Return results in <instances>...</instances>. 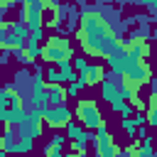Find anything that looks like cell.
I'll use <instances>...</instances> for the list:
<instances>
[{"mask_svg":"<svg viewBox=\"0 0 157 157\" xmlns=\"http://www.w3.org/2000/svg\"><path fill=\"white\" fill-rule=\"evenodd\" d=\"M2 128H5V125H2V120H0V130H2Z\"/></svg>","mask_w":157,"mask_h":157,"instance_id":"obj_32","label":"cell"},{"mask_svg":"<svg viewBox=\"0 0 157 157\" xmlns=\"http://www.w3.org/2000/svg\"><path fill=\"white\" fill-rule=\"evenodd\" d=\"M81 88H86L81 78L71 81V83H69V88H66V98H74V96H78V91H81Z\"/></svg>","mask_w":157,"mask_h":157,"instance_id":"obj_22","label":"cell"},{"mask_svg":"<svg viewBox=\"0 0 157 157\" xmlns=\"http://www.w3.org/2000/svg\"><path fill=\"white\" fill-rule=\"evenodd\" d=\"M140 2H145V5H155V0H140Z\"/></svg>","mask_w":157,"mask_h":157,"instance_id":"obj_28","label":"cell"},{"mask_svg":"<svg viewBox=\"0 0 157 157\" xmlns=\"http://www.w3.org/2000/svg\"><path fill=\"white\" fill-rule=\"evenodd\" d=\"M61 147H64V137H61V135H54V137L44 145L42 152H44V157H56V155L61 152Z\"/></svg>","mask_w":157,"mask_h":157,"instance_id":"obj_18","label":"cell"},{"mask_svg":"<svg viewBox=\"0 0 157 157\" xmlns=\"http://www.w3.org/2000/svg\"><path fill=\"white\" fill-rule=\"evenodd\" d=\"M101 96H103V101H113L115 96H118V81H113L110 76H105L103 81H101Z\"/></svg>","mask_w":157,"mask_h":157,"instance_id":"obj_17","label":"cell"},{"mask_svg":"<svg viewBox=\"0 0 157 157\" xmlns=\"http://www.w3.org/2000/svg\"><path fill=\"white\" fill-rule=\"evenodd\" d=\"M96 157H120V147L115 145V140L110 137V132L105 135H96Z\"/></svg>","mask_w":157,"mask_h":157,"instance_id":"obj_10","label":"cell"},{"mask_svg":"<svg viewBox=\"0 0 157 157\" xmlns=\"http://www.w3.org/2000/svg\"><path fill=\"white\" fill-rule=\"evenodd\" d=\"M5 61H7V54H5V52H2V49H0V66H2V64H5Z\"/></svg>","mask_w":157,"mask_h":157,"instance_id":"obj_27","label":"cell"},{"mask_svg":"<svg viewBox=\"0 0 157 157\" xmlns=\"http://www.w3.org/2000/svg\"><path fill=\"white\" fill-rule=\"evenodd\" d=\"M17 132H15V128H10V125H5L2 130H0V147L10 155V152H15L17 150Z\"/></svg>","mask_w":157,"mask_h":157,"instance_id":"obj_14","label":"cell"},{"mask_svg":"<svg viewBox=\"0 0 157 157\" xmlns=\"http://www.w3.org/2000/svg\"><path fill=\"white\" fill-rule=\"evenodd\" d=\"M0 120H2V125L15 128V125H20V123L27 120V110H25V108H7V110L0 115Z\"/></svg>","mask_w":157,"mask_h":157,"instance_id":"obj_15","label":"cell"},{"mask_svg":"<svg viewBox=\"0 0 157 157\" xmlns=\"http://www.w3.org/2000/svg\"><path fill=\"white\" fill-rule=\"evenodd\" d=\"M88 140H93V135H91V132H86V130H83L78 137H74V140H71V142H74V145H71V147H74V152H86Z\"/></svg>","mask_w":157,"mask_h":157,"instance_id":"obj_21","label":"cell"},{"mask_svg":"<svg viewBox=\"0 0 157 157\" xmlns=\"http://www.w3.org/2000/svg\"><path fill=\"white\" fill-rule=\"evenodd\" d=\"M29 101L37 105H47V83L42 76V69H37V74L32 76V86H29Z\"/></svg>","mask_w":157,"mask_h":157,"instance_id":"obj_9","label":"cell"},{"mask_svg":"<svg viewBox=\"0 0 157 157\" xmlns=\"http://www.w3.org/2000/svg\"><path fill=\"white\" fill-rule=\"evenodd\" d=\"M15 5H22V0H0V15H5L10 7H15Z\"/></svg>","mask_w":157,"mask_h":157,"instance_id":"obj_25","label":"cell"},{"mask_svg":"<svg viewBox=\"0 0 157 157\" xmlns=\"http://www.w3.org/2000/svg\"><path fill=\"white\" fill-rule=\"evenodd\" d=\"M0 157H7V152H5V150H2V147H0Z\"/></svg>","mask_w":157,"mask_h":157,"instance_id":"obj_29","label":"cell"},{"mask_svg":"<svg viewBox=\"0 0 157 157\" xmlns=\"http://www.w3.org/2000/svg\"><path fill=\"white\" fill-rule=\"evenodd\" d=\"M123 49H125V56L130 61H140V59H147L150 54V42H147V34H132L130 39L120 42Z\"/></svg>","mask_w":157,"mask_h":157,"instance_id":"obj_5","label":"cell"},{"mask_svg":"<svg viewBox=\"0 0 157 157\" xmlns=\"http://www.w3.org/2000/svg\"><path fill=\"white\" fill-rule=\"evenodd\" d=\"M71 118H74L71 108H69L66 103H61V105H49V108H47L44 123H47L49 128H64V125H66Z\"/></svg>","mask_w":157,"mask_h":157,"instance_id":"obj_7","label":"cell"},{"mask_svg":"<svg viewBox=\"0 0 157 157\" xmlns=\"http://www.w3.org/2000/svg\"><path fill=\"white\" fill-rule=\"evenodd\" d=\"M74 115L78 118V123H81L83 130H93V128L103 120V113H101V108H98V103H96L93 98H81V101L76 103Z\"/></svg>","mask_w":157,"mask_h":157,"instance_id":"obj_4","label":"cell"},{"mask_svg":"<svg viewBox=\"0 0 157 157\" xmlns=\"http://www.w3.org/2000/svg\"><path fill=\"white\" fill-rule=\"evenodd\" d=\"M22 2H42V0H22Z\"/></svg>","mask_w":157,"mask_h":157,"instance_id":"obj_30","label":"cell"},{"mask_svg":"<svg viewBox=\"0 0 157 157\" xmlns=\"http://www.w3.org/2000/svg\"><path fill=\"white\" fill-rule=\"evenodd\" d=\"M42 76H44V83H61V74H59V69L54 64L42 69Z\"/></svg>","mask_w":157,"mask_h":157,"instance_id":"obj_20","label":"cell"},{"mask_svg":"<svg viewBox=\"0 0 157 157\" xmlns=\"http://www.w3.org/2000/svg\"><path fill=\"white\" fill-rule=\"evenodd\" d=\"M105 64H108V69H110L115 76H120V74L125 71V66H128V56H125V49H123V44H118V47H115V49L108 54Z\"/></svg>","mask_w":157,"mask_h":157,"instance_id":"obj_11","label":"cell"},{"mask_svg":"<svg viewBox=\"0 0 157 157\" xmlns=\"http://www.w3.org/2000/svg\"><path fill=\"white\" fill-rule=\"evenodd\" d=\"M44 39V34H42V29H37V32H29L27 34V39H25V47H22V56H25V61L27 64H32V61H37L39 59V49H42V42Z\"/></svg>","mask_w":157,"mask_h":157,"instance_id":"obj_8","label":"cell"},{"mask_svg":"<svg viewBox=\"0 0 157 157\" xmlns=\"http://www.w3.org/2000/svg\"><path fill=\"white\" fill-rule=\"evenodd\" d=\"M145 123H147V125H157V96H150V98H147Z\"/></svg>","mask_w":157,"mask_h":157,"instance_id":"obj_19","label":"cell"},{"mask_svg":"<svg viewBox=\"0 0 157 157\" xmlns=\"http://www.w3.org/2000/svg\"><path fill=\"white\" fill-rule=\"evenodd\" d=\"M39 59H44L47 64H56V61H64V59H74L71 42H69L64 34H52V37L42 44Z\"/></svg>","mask_w":157,"mask_h":157,"instance_id":"obj_3","label":"cell"},{"mask_svg":"<svg viewBox=\"0 0 157 157\" xmlns=\"http://www.w3.org/2000/svg\"><path fill=\"white\" fill-rule=\"evenodd\" d=\"M2 91L7 96V105L10 108H25V98H22V93H20L17 86H2Z\"/></svg>","mask_w":157,"mask_h":157,"instance_id":"obj_16","label":"cell"},{"mask_svg":"<svg viewBox=\"0 0 157 157\" xmlns=\"http://www.w3.org/2000/svg\"><path fill=\"white\" fill-rule=\"evenodd\" d=\"M59 74H61V83H71V81H76L78 78V74L69 66V69H59Z\"/></svg>","mask_w":157,"mask_h":157,"instance_id":"obj_23","label":"cell"},{"mask_svg":"<svg viewBox=\"0 0 157 157\" xmlns=\"http://www.w3.org/2000/svg\"><path fill=\"white\" fill-rule=\"evenodd\" d=\"M105 76H108V74H105V69H103L101 64H88V66L78 74V78L83 81V86H98Z\"/></svg>","mask_w":157,"mask_h":157,"instance_id":"obj_12","label":"cell"},{"mask_svg":"<svg viewBox=\"0 0 157 157\" xmlns=\"http://www.w3.org/2000/svg\"><path fill=\"white\" fill-rule=\"evenodd\" d=\"M66 103V88L61 83H47V105Z\"/></svg>","mask_w":157,"mask_h":157,"instance_id":"obj_13","label":"cell"},{"mask_svg":"<svg viewBox=\"0 0 157 157\" xmlns=\"http://www.w3.org/2000/svg\"><path fill=\"white\" fill-rule=\"evenodd\" d=\"M22 22L29 32L44 27V7L42 2H22Z\"/></svg>","mask_w":157,"mask_h":157,"instance_id":"obj_6","label":"cell"},{"mask_svg":"<svg viewBox=\"0 0 157 157\" xmlns=\"http://www.w3.org/2000/svg\"><path fill=\"white\" fill-rule=\"evenodd\" d=\"M120 157H137V145L132 142L130 147H125V150H120Z\"/></svg>","mask_w":157,"mask_h":157,"instance_id":"obj_26","label":"cell"},{"mask_svg":"<svg viewBox=\"0 0 157 157\" xmlns=\"http://www.w3.org/2000/svg\"><path fill=\"white\" fill-rule=\"evenodd\" d=\"M27 34H29V29L25 27L22 20H15V22H7L5 20L0 25V49L2 52H12V54L22 52Z\"/></svg>","mask_w":157,"mask_h":157,"instance_id":"obj_2","label":"cell"},{"mask_svg":"<svg viewBox=\"0 0 157 157\" xmlns=\"http://www.w3.org/2000/svg\"><path fill=\"white\" fill-rule=\"evenodd\" d=\"M2 22H5V20H2V15H0V25H2Z\"/></svg>","mask_w":157,"mask_h":157,"instance_id":"obj_31","label":"cell"},{"mask_svg":"<svg viewBox=\"0 0 157 157\" xmlns=\"http://www.w3.org/2000/svg\"><path fill=\"white\" fill-rule=\"evenodd\" d=\"M76 39L91 59H108V54L120 44L115 29L105 20V15L96 7H86L78 17V32Z\"/></svg>","mask_w":157,"mask_h":157,"instance_id":"obj_1","label":"cell"},{"mask_svg":"<svg viewBox=\"0 0 157 157\" xmlns=\"http://www.w3.org/2000/svg\"><path fill=\"white\" fill-rule=\"evenodd\" d=\"M123 130H125L130 137H135V132H137V123H135L132 118H123Z\"/></svg>","mask_w":157,"mask_h":157,"instance_id":"obj_24","label":"cell"}]
</instances>
